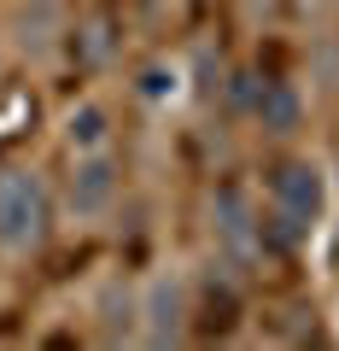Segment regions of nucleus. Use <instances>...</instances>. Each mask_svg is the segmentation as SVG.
I'll list each match as a JSON object with an SVG mask.
<instances>
[{
	"label": "nucleus",
	"instance_id": "obj_1",
	"mask_svg": "<svg viewBox=\"0 0 339 351\" xmlns=\"http://www.w3.org/2000/svg\"><path fill=\"white\" fill-rule=\"evenodd\" d=\"M327 164L310 152H287L269 170V205H264V252H299L327 217Z\"/></svg>",
	"mask_w": 339,
	"mask_h": 351
},
{
	"label": "nucleus",
	"instance_id": "obj_2",
	"mask_svg": "<svg viewBox=\"0 0 339 351\" xmlns=\"http://www.w3.org/2000/svg\"><path fill=\"white\" fill-rule=\"evenodd\" d=\"M59 193L36 164H6L0 170V258H36L53 234Z\"/></svg>",
	"mask_w": 339,
	"mask_h": 351
},
{
	"label": "nucleus",
	"instance_id": "obj_3",
	"mask_svg": "<svg viewBox=\"0 0 339 351\" xmlns=\"http://www.w3.org/2000/svg\"><path fill=\"white\" fill-rule=\"evenodd\" d=\"M64 188H59V205L71 223L94 228L117 211V193H123V158L117 147H94V152H64Z\"/></svg>",
	"mask_w": 339,
	"mask_h": 351
},
{
	"label": "nucleus",
	"instance_id": "obj_4",
	"mask_svg": "<svg viewBox=\"0 0 339 351\" xmlns=\"http://www.w3.org/2000/svg\"><path fill=\"white\" fill-rule=\"evenodd\" d=\"M211 240H216V258L228 269H246L264 252V205L251 199L240 182L211 188Z\"/></svg>",
	"mask_w": 339,
	"mask_h": 351
},
{
	"label": "nucleus",
	"instance_id": "obj_5",
	"mask_svg": "<svg viewBox=\"0 0 339 351\" xmlns=\"http://www.w3.org/2000/svg\"><path fill=\"white\" fill-rule=\"evenodd\" d=\"M188 334H193V287L176 269H164L140 287V346L164 351V346H181Z\"/></svg>",
	"mask_w": 339,
	"mask_h": 351
},
{
	"label": "nucleus",
	"instance_id": "obj_6",
	"mask_svg": "<svg viewBox=\"0 0 339 351\" xmlns=\"http://www.w3.org/2000/svg\"><path fill=\"white\" fill-rule=\"evenodd\" d=\"M246 112H251V123L264 129L269 141H287V135L304 129V94L292 82H281V76H251Z\"/></svg>",
	"mask_w": 339,
	"mask_h": 351
},
{
	"label": "nucleus",
	"instance_id": "obj_7",
	"mask_svg": "<svg viewBox=\"0 0 339 351\" xmlns=\"http://www.w3.org/2000/svg\"><path fill=\"white\" fill-rule=\"evenodd\" d=\"M64 36H71V18H64L59 0H24L12 29H6V47L24 53V59H47L53 47H64Z\"/></svg>",
	"mask_w": 339,
	"mask_h": 351
},
{
	"label": "nucleus",
	"instance_id": "obj_8",
	"mask_svg": "<svg viewBox=\"0 0 339 351\" xmlns=\"http://www.w3.org/2000/svg\"><path fill=\"white\" fill-rule=\"evenodd\" d=\"M94 334L100 346H140V287L105 281V293L94 299Z\"/></svg>",
	"mask_w": 339,
	"mask_h": 351
},
{
	"label": "nucleus",
	"instance_id": "obj_9",
	"mask_svg": "<svg viewBox=\"0 0 339 351\" xmlns=\"http://www.w3.org/2000/svg\"><path fill=\"white\" fill-rule=\"evenodd\" d=\"M59 141H64V152L112 147V106L105 100H76L71 112L59 117Z\"/></svg>",
	"mask_w": 339,
	"mask_h": 351
},
{
	"label": "nucleus",
	"instance_id": "obj_10",
	"mask_svg": "<svg viewBox=\"0 0 339 351\" xmlns=\"http://www.w3.org/2000/svg\"><path fill=\"white\" fill-rule=\"evenodd\" d=\"M176 82H181L176 64H147L140 71V100H164V94H176Z\"/></svg>",
	"mask_w": 339,
	"mask_h": 351
},
{
	"label": "nucleus",
	"instance_id": "obj_11",
	"mask_svg": "<svg viewBox=\"0 0 339 351\" xmlns=\"http://www.w3.org/2000/svg\"><path fill=\"white\" fill-rule=\"evenodd\" d=\"M140 6H152V12H164V6H176V0H140Z\"/></svg>",
	"mask_w": 339,
	"mask_h": 351
},
{
	"label": "nucleus",
	"instance_id": "obj_12",
	"mask_svg": "<svg viewBox=\"0 0 339 351\" xmlns=\"http://www.w3.org/2000/svg\"><path fill=\"white\" fill-rule=\"evenodd\" d=\"M0 53H6V36H0Z\"/></svg>",
	"mask_w": 339,
	"mask_h": 351
}]
</instances>
